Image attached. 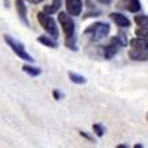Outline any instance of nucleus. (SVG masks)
Instances as JSON below:
<instances>
[{"instance_id":"nucleus-1","label":"nucleus","mask_w":148,"mask_h":148,"mask_svg":"<svg viewBox=\"0 0 148 148\" xmlns=\"http://www.w3.org/2000/svg\"><path fill=\"white\" fill-rule=\"evenodd\" d=\"M110 34V25L107 23H93L84 31V35L88 36L92 41H100L107 38Z\"/></svg>"},{"instance_id":"nucleus-2","label":"nucleus","mask_w":148,"mask_h":148,"mask_svg":"<svg viewBox=\"0 0 148 148\" xmlns=\"http://www.w3.org/2000/svg\"><path fill=\"white\" fill-rule=\"evenodd\" d=\"M38 21L40 23V25L43 27V29H44L45 32H48L49 36H52V38H55V39L59 36L58 25H56L55 20H53L47 12H44V11H43V12H39L38 14Z\"/></svg>"},{"instance_id":"nucleus-3","label":"nucleus","mask_w":148,"mask_h":148,"mask_svg":"<svg viewBox=\"0 0 148 148\" xmlns=\"http://www.w3.org/2000/svg\"><path fill=\"white\" fill-rule=\"evenodd\" d=\"M4 40H5V43L8 44V47L15 52V55L16 56H19V58L23 59V60H25V62H34L32 56L25 51L24 45L21 44L20 41L15 40V39L12 38V36H10V35H4Z\"/></svg>"},{"instance_id":"nucleus-4","label":"nucleus","mask_w":148,"mask_h":148,"mask_svg":"<svg viewBox=\"0 0 148 148\" xmlns=\"http://www.w3.org/2000/svg\"><path fill=\"white\" fill-rule=\"evenodd\" d=\"M58 19L60 25H62L63 32L66 35L67 41H69L73 38V34H75V23H73L72 17L69 16V14H66V12H59Z\"/></svg>"},{"instance_id":"nucleus-5","label":"nucleus","mask_w":148,"mask_h":148,"mask_svg":"<svg viewBox=\"0 0 148 148\" xmlns=\"http://www.w3.org/2000/svg\"><path fill=\"white\" fill-rule=\"evenodd\" d=\"M66 8L67 12L72 16H79L83 10L82 0H66Z\"/></svg>"},{"instance_id":"nucleus-6","label":"nucleus","mask_w":148,"mask_h":148,"mask_svg":"<svg viewBox=\"0 0 148 148\" xmlns=\"http://www.w3.org/2000/svg\"><path fill=\"white\" fill-rule=\"evenodd\" d=\"M120 5L124 8V10L130 11L132 14H136L140 11V1L139 0H121Z\"/></svg>"},{"instance_id":"nucleus-7","label":"nucleus","mask_w":148,"mask_h":148,"mask_svg":"<svg viewBox=\"0 0 148 148\" xmlns=\"http://www.w3.org/2000/svg\"><path fill=\"white\" fill-rule=\"evenodd\" d=\"M111 19L115 21V24L119 25V27L121 28H127L131 25V23H130V20H128L127 17L124 16V15L119 14V12H114V14H111Z\"/></svg>"},{"instance_id":"nucleus-8","label":"nucleus","mask_w":148,"mask_h":148,"mask_svg":"<svg viewBox=\"0 0 148 148\" xmlns=\"http://www.w3.org/2000/svg\"><path fill=\"white\" fill-rule=\"evenodd\" d=\"M130 58L132 60H138V62H147L148 60V51H141V49H134L130 51Z\"/></svg>"},{"instance_id":"nucleus-9","label":"nucleus","mask_w":148,"mask_h":148,"mask_svg":"<svg viewBox=\"0 0 148 148\" xmlns=\"http://www.w3.org/2000/svg\"><path fill=\"white\" fill-rule=\"evenodd\" d=\"M119 48H120V45L117 44L116 41L112 39L111 44L106 45V47H104V49H103V53H104V56H106V59H111L117 52V49H119Z\"/></svg>"},{"instance_id":"nucleus-10","label":"nucleus","mask_w":148,"mask_h":148,"mask_svg":"<svg viewBox=\"0 0 148 148\" xmlns=\"http://www.w3.org/2000/svg\"><path fill=\"white\" fill-rule=\"evenodd\" d=\"M131 47L134 49H141V51H148V40L143 38H135L131 40Z\"/></svg>"},{"instance_id":"nucleus-11","label":"nucleus","mask_w":148,"mask_h":148,"mask_svg":"<svg viewBox=\"0 0 148 148\" xmlns=\"http://www.w3.org/2000/svg\"><path fill=\"white\" fill-rule=\"evenodd\" d=\"M16 10H17V14L20 16V19L24 21L25 24L28 25V20H27V7L24 4V0H16Z\"/></svg>"},{"instance_id":"nucleus-12","label":"nucleus","mask_w":148,"mask_h":148,"mask_svg":"<svg viewBox=\"0 0 148 148\" xmlns=\"http://www.w3.org/2000/svg\"><path fill=\"white\" fill-rule=\"evenodd\" d=\"M60 5H62V0H53L51 5H45L44 7V12H47L48 15L55 14V12H58L59 11Z\"/></svg>"},{"instance_id":"nucleus-13","label":"nucleus","mask_w":148,"mask_h":148,"mask_svg":"<svg viewBox=\"0 0 148 148\" xmlns=\"http://www.w3.org/2000/svg\"><path fill=\"white\" fill-rule=\"evenodd\" d=\"M38 41L41 43V44H44L45 47H49V48H56V47H58L56 41H53L51 38H48V36H39Z\"/></svg>"},{"instance_id":"nucleus-14","label":"nucleus","mask_w":148,"mask_h":148,"mask_svg":"<svg viewBox=\"0 0 148 148\" xmlns=\"http://www.w3.org/2000/svg\"><path fill=\"white\" fill-rule=\"evenodd\" d=\"M135 23L141 28H147L148 29V17L144 15H136L135 16Z\"/></svg>"},{"instance_id":"nucleus-15","label":"nucleus","mask_w":148,"mask_h":148,"mask_svg":"<svg viewBox=\"0 0 148 148\" xmlns=\"http://www.w3.org/2000/svg\"><path fill=\"white\" fill-rule=\"evenodd\" d=\"M23 71H24L25 73H28L29 76H38L40 75V68H36V67H31L28 66V64H25V66H23Z\"/></svg>"},{"instance_id":"nucleus-16","label":"nucleus","mask_w":148,"mask_h":148,"mask_svg":"<svg viewBox=\"0 0 148 148\" xmlns=\"http://www.w3.org/2000/svg\"><path fill=\"white\" fill-rule=\"evenodd\" d=\"M68 76H69V79H71V82L76 83V84H84L86 83V77H83V76L77 75L75 72H68Z\"/></svg>"},{"instance_id":"nucleus-17","label":"nucleus","mask_w":148,"mask_h":148,"mask_svg":"<svg viewBox=\"0 0 148 148\" xmlns=\"http://www.w3.org/2000/svg\"><path fill=\"white\" fill-rule=\"evenodd\" d=\"M135 34H136V36H139V38H143V39H147L148 40V29L147 28L139 27L138 29L135 31Z\"/></svg>"},{"instance_id":"nucleus-18","label":"nucleus","mask_w":148,"mask_h":148,"mask_svg":"<svg viewBox=\"0 0 148 148\" xmlns=\"http://www.w3.org/2000/svg\"><path fill=\"white\" fill-rule=\"evenodd\" d=\"M93 132L97 135V136H103V134H104V128L100 125V124H93Z\"/></svg>"},{"instance_id":"nucleus-19","label":"nucleus","mask_w":148,"mask_h":148,"mask_svg":"<svg viewBox=\"0 0 148 148\" xmlns=\"http://www.w3.org/2000/svg\"><path fill=\"white\" fill-rule=\"evenodd\" d=\"M97 1H99L100 4H111V1H112V0H97Z\"/></svg>"},{"instance_id":"nucleus-20","label":"nucleus","mask_w":148,"mask_h":148,"mask_svg":"<svg viewBox=\"0 0 148 148\" xmlns=\"http://www.w3.org/2000/svg\"><path fill=\"white\" fill-rule=\"evenodd\" d=\"M28 3H31V4H39V3H41L43 0H27Z\"/></svg>"},{"instance_id":"nucleus-21","label":"nucleus","mask_w":148,"mask_h":148,"mask_svg":"<svg viewBox=\"0 0 148 148\" xmlns=\"http://www.w3.org/2000/svg\"><path fill=\"white\" fill-rule=\"evenodd\" d=\"M147 120H148V114H147Z\"/></svg>"}]
</instances>
